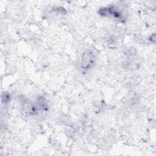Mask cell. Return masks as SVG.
I'll return each instance as SVG.
<instances>
[{
  "instance_id": "6da1fadb",
  "label": "cell",
  "mask_w": 156,
  "mask_h": 156,
  "mask_svg": "<svg viewBox=\"0 0 156 156\" xmlns=\"http://www.w3.org/2000/svg\"><path fill=\"white\" fill-rule=\"evenodd\" d=\"M82 67L84 69H88L93 66L94 63V56L90 52H87L83 55L82 57Z\"/></svg>"
}]
</instances>
